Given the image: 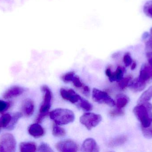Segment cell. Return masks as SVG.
<instances>
[{
    "label": "cell",
    "instance_id": "1",
    "mask_svg": "<svg viewBox=\"0 0 152 152\" xmlns=\"http://www.w3.org/2000/svg\"><path fill=\"white\" fill-rule=\"evenodd\" d=\"M152 105L147 102L139 104L134 109V113L140 121L142 127L151 126L152 123Z\"/></svg>",
    "mask_w": 152,
    "mask_h": 152
},
{
    "label": "cell",
    "instance_id": "2",
    "mask_svg": "<svg viewBox=\"0 0 152 152\" xmlns=\"http://www.w3.org/2000/svg\"><path fill=\"white\" fill-rule=\"evenodd\" d=\"M50 118L58 125H65L73 122L75 115L72 111L67 109H58L50 112Z\"/></svg>",
    "mask_w": 152,
    "mask_h": 152
},
{
    "label": "cell",
    "instance_id": "3",
    "mask_svg": "<svg viewBox=\"0 0 152 152\" xmlns=\"http://www.w3.org/2000/svg\"><path fill=\"white\" fill-rule=\"evenodd\" d=\"M41 90L44 93L43 101L41 105L39 111V114L37 116L36 122L37 123L42 122L43 120L47 116L51 107L52 100V93L50 88L46 85H44L41 87Z\"/></svg>",
    "mask_w": 152,
    "mask_h": 152
},
{
    "label": "cell",
    "instance_id": "4",
    "mask_svg": "<svg viewBox=\"0 0 152 152\" xmlns=\"http://www.w3.org/2000/svg\"><path fill=\"white\" fill-rule=\"evenodd\" d=\"M16 141L10 134H4L0 137V152H14L16 151Z\"/></svg>",
    "mask_w": 152,
    "mask_h": 152
},
{
    "label": "cell",
    "instance_id": "5",
    "mask_svg": "<svg viewBox=\"0 0 152 152\" xmlns=\"http://www.w3.org/2000/svg\"><path fill=\"white\" fill-rule=\"evenodd\" d=\"M102 120L101 115L90 112L83 114L80 118V123L88 130H91L92 129L95 127Z\"/></svg>",
    "mask_w": 152,
    "mask_h": 152
},
{
    "label": "cell",
    "instance_id": "6",
    "mask_svg": "<svg viewBox=\"0 0 152 152\" xmlns=\"http://www.w3.org/2000/svg\"><path fill=\"white\" fill-rule=\"evenodd\" d=\"M92 96L94 101L98 103L104 104L110 107H114L116 105L114 100L108 93L99 89L94 88Z\"/></svg>",
    "mask_w": 152,
    "mask_h": 152
},
{
    "label": "cell",
    "instance_id": "7",
    "mask_svg": "<svg viewBox=\"0 0 152 152\" xmlns=\"http://www.w3.org/2000/svg\"><path fill=\"white\" fill-rule=\"evenodd\" d=\"M56 148L59 152H77L78 150V145L74 141L66 140L61 141L56 144Z\"/></svg>",
    "mask_w": 152,
    "mask_h": 152
},
{
    "label": "cell",
    "instance_id": "8",
    "mask_svg": "<svg viewBox=\"0 0 152 152\" xmlns=\"http://www.w3.org/2000/svg\"><path fill=\"white\" fill-rule=\"evenodd\" d=\"M60 93L61 95L64 100L69 101L73 104L78 103L82 98L72 89L61 88Z\"/></svg>",
    "mask_w": 152,
    "mask_h": 152
},
{
    "label": "cell",
    "instance_id": "9",
    "mask_svg": "<svg viewBox=\"0 0 152 152\" xmlns=\"http://www.w3.org/2000/svg\"><path fill=\"white\" fill-rule=\"evenodd\" d=\"M27 89L18 86H14L8 89L3 94L4 99H10L19 96L26 92Z\"/></svg>",
    "mask_w": 152,
    "mask_h": 152
},
{
    "label": "cell",
    "instance_id": "10",
    "mask_svg": "<svg viewBox=\"0 0 152 152\" xmlns=\"http://www.w3.org/2000/svg\"><path fill=\"white\" fill-rule=\"evenodd\" d=\"M151 78L152 68L149 64H145L141 68L138 79L146 84Z\"/></svg>",
    "mask_w": 152,
    "mask_h": 152
},
{
    "label": "cell",
    "instance_id": "11",
    "mask_svg": "<svg viewBox=\"0 0 152 152\" xmlns=\"http://www.w3.org/2000/svg\"><path fill=\"white\" fill-rule=\"evenodd\" d=\"M99 147L96 142L93 138L86 139L82 145V151L86 152H97L99 151Z\"/></svg>",
    "mask_w": 152,
    "mask_h": 152
},
{
    "label": "cell",
    "instance_id": "12",
    "mask_svg": "<svg viewBox=\"0 0 152 152\" xmlns=\"http://www.w3.org/2000/svg\"><path fill=\"white\" fill-rule=\"evenodd\" d=\"M28 132L30 135L36 138L43 136L45 133L44 129L37 123L31 125L28 128Z\"/></svg>",
    "mask_w": 152,
    "mask_h": 152
},
{
    "label": "cell",
    "instance_id": "13",
    "mask_svg": "<svg viewBox=\"0 0 152 152\" xmlns=\"http://www.w3.org/2000/svg\"><path fill=\"white\" fill-rule=\"evenodd\" d=\"M22 111L25 116L30 117L33 114L34 110V104L33 101L26 99L22 104Z\"/></svg>",
    "mask_w": 152,
    "mask_h": 152
},
{
    "label": "cell",
    "instance_id": "14",
    "mask_svg": "<svg viewBox=\"0 0 152 152\" xmlns=\"http://www.w3.org/2000/svg\"><path fill=\"white\" fill-rule=\"evenodd\" d=\"M127 141V137L125 135L117 137L112 139L108 143V146L112 148L118 147L124 145Z\"/></svg>",
    "mask_w": 152,
    "mask_h": 152
},
{
    "label": "cell",
    "instance_id": "15",
    "mask_svg": "<svg viewBox=\"0 0 152 152\" xmlns=\"http://www.w3.org/2000/svg\"><path fill=\"white\" fill-rule=\"evenodd\" d=\"M146 86V83L142 82L138 79V78L136 79L129 84V88L134 92H141L142 91Z\"/></svg>",
    "mask_w": 152,
    "mask_h": 152
},
{
    "label": "cell",
    "instance_id": "16",
    "mask_svg": "<svg viewBox=\"0 0 152 152\" xmlns=\"http://www.w3.org/2000/svg\"><path fill=\"white\" fill-rule=\"evenodd\" d=\"M124 69L122 67L118 66L114 72H112L110 76L109 77V80L111 82L120 81L123 79L124 75Z\"/></svg>",
    "mask_w": 152,
    "mask_h": 152
},
{
    "label": "cell",
    "instance_id": "17",
    "mask_svg": "<svg viewBox=\"0 0 152 152\" xmlns=\"http://www.w3.org/2000/svg\"><path fill=\"white\" fill-rule=\"evenodd\" d=\"M36 149V146L33 143L22 142L20 145V150L21 152H34Z\"/></svg>",
    "mask_w": 152,
    "mask_h": 152
},
{
    "label": "cell",
    "instance_id": "18",
    "mask_svg": "<svg viewBox=\"0 0 152 152\" xmlns=\"http://www.w3.org/2000/svg\"><path fill=\"white\" fill-rule=\"evenodd\" d=\"M22 116H23V114L20 112H16L13 114L11 117V119L10 123L5 129L8 130H12L15 127L18 120Z\"/></svg>",
    "mask_w": 152,
    "mask_h": 152
},
{
    "label": "cell",
    "instance_id": "19",
    "mask_svg": "<svg viewBox=\"0 0 152 152\" xmlns=\"http://www.w3.org/2000/svg\"><path fill=\"white\" fill-rule=\"evenodd\" d=\"M117 99V108L122 109L129 102V98L125 95L118 94L116 97Z\"/></svg>",
    "mask_w": 152,
    "mask_h": 152
},
{
    "label": "cell",
    "instance_id": "20",
    "mask_svg": "<svg viewBox=\"0 0 152 152\" xmlns=\"http://www.w3.org/2000/svg\"><path fill=\"white\" fill-rule=\"evenodd\" d=\"M152 98V86L149 87L145 92L143 93L139 100L138 103L139 104L147 102Z\"/></svg>",
    "mask_w": 152,
    "mask_h": 152
},
{
    "label": "cell",
    "instance_id": "21",
    "mask_svg": "<svg viewBox=\"0 0 152 152\" xmlns=\"http://www.w3.org/2000/svg\"><path fill=\"white\" fill-rule=\"evenodd\" d=\"M53 134L56 137H62L66 135V132L64 129L56 124L53 126Z\"/></svg>",
    "mask_w": 152,
    "mask_h": 152
},
{
    "label": "cell",
    "instance_id": "22",
    "mask_svg": "<svg viewBox=\"0 0 152 152\" xmlns=\"http://www.w3.org/2000/svg\"><path fill=\"white\" fill-rule=\"evenodd\" d=\"M11 117L10 114L6 113L3 114L1 117H0V129L1 128H6L10 121Z\"/></svg>",
    "mask_w": 152,
    "mask_h": 152
},
{
    "label": "cell",
    "instance_id": "23",
    "mask_svg": "<svg viewBox=\"0 0 152 152\" xmlns=\"http://www.w3.org/2000/svg\"><path fill=\"white\" fill-rule=\"evenodd\" d=\"M78 105L82 109L86 111H89L93 109V105L88 101L83 98L79 102Z\"/></svg>",
    "mask_w": 152,
    "mask_h": 152
},
{
    "label": "cell",
    "instance_id": "24",
    "mask_svg": "<svg viewBox=\"0 0 152 152\" xmlns=\"http://www.w3.org/2000/svg\"><path fill=\"white\" fill-rule=\"evenodd\" d=\"M143 12L146 16L152 18V0L145 3L144 5Z\"/></svg>",
    "mask_w": 152,
    "mask_h": 152
},
{
    "label": "cell",
    "instance_id": "25",
    "mask_svg": "<svg viewBox=\"0 0 152 152\" xmlns=\"http://www.w3.org/2000/svg\"><path fill=\"white\" fill-rule=\"evenodd\" d=\"M145 51L147 58L152 56V35H151L149 39L145 43Z\"/></svg>",
    "mask_w": 152,
    "mask_h": 152
},
{
    "label": "cell",
    "instance_id": "26",
    "mask_svg": "<svg viewBox=\"0 0 152 152\" xmlns=\"http://www.w3.org/2000/svg\"><path fill=\"white\" fill-rule=\"evenodd\" d=\"M131 79L132 77L131 76H128L119 81L118 85L120 88L121 89H125L127 86Z\"/></svg>",
    "mask_w": 152,
    "mask_h": 152
},
{
    "label": "cell",
    "instance_id": "27",
    "mask_svg": "<svg viewBox=\"0 0 152 152\" xmlns=\"http://www.w3.org/2000/svg\"><path fill=\"white\" fill-rule=\"evenodd\" d=\"M142 132L145 137L148 139L152 138V127L144 128L142 127Z\"/></svg>",
    "mask_w": 152,
    "mask_h": 152
},
{
    "label": "cell",
    "instance_id": "28",
    "mask_svg": "<svg viewBox=\"0 0 152 152\" xmlns=\"http://www.w3.org/2000/svg\"><path fill=\"white\" fill-rule=\"evenodd\" d=\"M75 76V72L74 71L68 72L62 76V79L65 82H69L72 81Z\"/></svg>",
    "mask_w": 152,
    "mask_h": 152
},
{
    "label": "cell",
    "instance_id": "29",
    "mask_svg": "<svg viewBox=\"0 0 152 152\" xmlns=\"http://www.w3.org/2000/svg\"><path fill=\"white\" fill-rule=\"evenodd\" d=\"M110 114L111 117H113L123 116L124 115V112L123 111L122 109L117 108L111 111L110 112Z\"/></svg>",
    "mask_w": 152,
    "mask_h": 152
},
{
    "label": "cell",
    "instance_id": "30",
    "mask_svg": "<svg viewBox=\"0 0 152 152\" xmlns=\"http://www.w3.org/2000/svg\"><path fill=\"white\" fill-rule=\"evenodd\" d=\"M38 151L39 152H53V151L52 150L50 146L47 144L45 143L41 144V145L39 146V148H38Z\"/></svg>",
    "mask_w": 152,
    "mask_h": 152
},
{
    "label": "cell",
    "instance_id": "31",
    "mask_svg": "<svg viewBox=\"0 0 152 152\" xmlns=\"http://www.w3.org/2000/svg\"><path fill=\"white\" fill-rule=\"evenodd\" d=\"M123 62L126 67H128L131 65L132 62V58L129 53H127L124 55L123 57Z\"/></svg>",
    "mask_w": 152,
    "mask_h": 152
},
{
    "label": "cell",
    "instance_id": "32",
    "mask_svg": "<svg viewBox=\"0 0 152 152\" xmlns=\"http://www.w3.org/2000/svg\"><path fill=\"white\" fill-rule=\"evenodd\" d=\"M10 106L9 103L0 100V112H4L9 109Z\"/></svg>",
    "mask_w": 152,
    "mask_h": 152
},
{
    "label": "cell",
    "instance_id": "33",
    "mask_svg": "<svg viewBox=\"0 0 152 152\" xmlns=\"http://www.w3.org/2000/svg\"><path fill=\"white\" fill-rule=\"evenodd\" d=\"M72 82H73L74 85L78 88H80V87H81L83 86V84L81 83L79 77L78 76H75L73 80H72Z\"/></svg>",
    "mask_w": 152,
    "mask_h": 152
},
{
    "label": "cell",
    "instance_id": "34",
    "mask_svg": "<svg viewBox=\"0 0 152 152\" xmlns=\"http://www.w3.org/2000/svg\"><path fill=\"white\" fill-rule=\"evenodd\" d=\"M83 93L86 96H88L90 93V89L87 86L83 87Z\"/></svg>",
    "mask_w": 152,
    "mask_h": 152
},
{
    "label": "cell",
    "instance_id": "35",
    "mask_svg": "<svg viewBox=\"0 0 152 152\" xmlns=\"http://www.w3.org/2000/svg\"><path fill=\"white\" fill-rule=\"evenodd\" d=\"M112 73V72L110 68H108L106 70H105V74H106V76H107L108 77H110V76Z\"/></svg>",
    "mask_w": 152,
    "mask_h": 152
},
{
    "label": "cell",
    "instance_id": "36",
    "mask_svg": "<svg viewBox=\"0 0 152 152\" xmlns=\"http://www.w3.org/2000/svg\"><path fill=\"white\" fill-rule=\"evenodd\" d=\"M149 65L152 68V56L148 57Z\"/></svg>",
    "mask_w": 152,
    "mask_h": 152
},
{
    "label": "cell",
    "instance_id": "37",
    "mask_svg": "<svg viewBox=\"0 0 152 152\" xmlns=\"http://www.w3.org/2000/svg\"><path fill=\"white\" fill-rule=\"evenodd\" d=\"M137 64L136 62H134V63L132 64V66H131V69L134 70V69H135V68H136Z\"/></svg>",
    "mask_w": 152,
    "mask_h": 152
},
{
    "label": "cell",
    "instance_id": "38",
    "mask_svg": "<svg viewBox=\"0 0 152 152\" xmlns=\"http://www.w3.org/2000/svg\"><path fill=\"white\" fill-rule=\"evenodd\" d=\"M0 131H1V129H0Z\"/></svg>",
    "mask_w": 152,
    "mask_h": 152
}]
</instances>
